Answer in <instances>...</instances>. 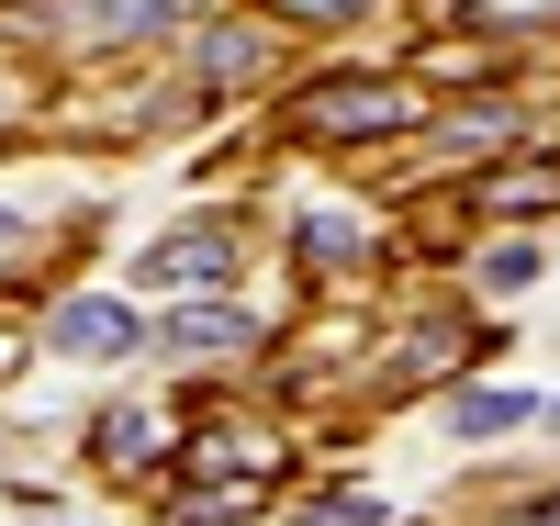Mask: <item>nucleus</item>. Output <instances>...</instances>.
<instances>
[{
	"label": "nucleus",
	"mask_w": 560,
	"mask_h": 526,
	"mask_svg": "<svg viewBox=\"0 0 560 526\" xmlns=\"http://www.w3.org/2000/svg\"><path fill=\"white\" fill-rule=\"evenodd\" d=\"M269 12H280V23H359L370 0H269Z\"/></svg>",
	"instance_id": "f8f14e48"
},
{
	"label": "nucleus",
	"mask_w": 560,
	"mask_h": 526,
	"mask_svg": "<svg viewBox=\"0 0 560 526\" xmlns=\"http://www.w3.org/2000/svg\"><path fill=\"white\" fill-rule=\"evenodd\" d=\"M45 348H57V359H124V348H135V314H124L113 292H68L57 325H45Z\"/></svg>",
	"instance_id": "7ed1b4c3"
},
{
	"label": "nucleus",
	"mask_w": 560,
	"mask_h": 526,
	"mask_svg": "<svg viewBox=\"0 0 560 526\" xmlns=\"http://www.w3.org/2000/svg\"><path fill=\"white\" fill-rule=\"evenodd\" d=\"M538 414V393H448V437H504V425H527Z\"/></svg>",
	"instance_id": "6e6552de"
},
{
	"label": "nucleus",
	"mask_w": 560,
	"mask_h": 526,
	"mask_svg": "<svg viewBox=\"0 0 560 526\" xmlns=\"http://www.w3.org/2000/svg\"><path fill=\"white\" fill-rule=\"evenodd\" d=\"M482 280H493V292H516V280H538V247H493V258H482Z\"/></svg>",
	"instance_id": "ddd939ff"
},
{
	"label": "nucleus",
	"mask_w": 560,
	"mask_h": 526,
	"mask_svg": "<svg viewBox=\"0 0 560 526\" xmlns=\"http://www.w3.org/2000/svg\"><path fill=\"white\" fill-rule=\"evenodd\" d=\"M516 526H560V493H549V504H538V493H527V515H516Z\"/></svg>",
	"instance_id": "4468645a"
},
{
	"label": "nucleus",
	"mask_w": 560,
	"mask_h": 526,
	"mask_svg": "<svg viewBox=\"0 0 560 526\" xmlns=\"http://www.w3.org/2000/svg\"><path fill=\"white\" fill-rule=\"evenodd\" d=\"M158 448H168V414H147V404H113V414H102V459H113V470H147Z\"/></svg>",
	"instance_id": "1a4fd4ad"
},
{
	"label": "nucleus",
	"mask_w": 560,
	"mask_h": 526,
	"mask_svg": "<svg viewBox=\"0 0 560 526\" xmlns=\"http://www.w3.org/2000/svg\"><path fill=\"white\" fill-rule=\"evenodd\" d=\"M404 124H427V90L415 79H325V90L292 102L303 147H359V135H404Z\"/></svg>",
	"instance_id": "f257e3e1"
},
{
	"label": "nucleus",
	"mask_w": 560,
	"mask_h": 526,
	"mask_svg": "<svg viewBox=\"0 0 560 526\" xmlns=\"http://www.w3.org/2000/svg\"><path fill=\"white\" fill-rule=\"evenodd\" d=\"M258 68H269V34L258 23H213L202 34V90H247Z\"/></svg>",
	"instance_id": "423d86ee"
},
{
	"label": "nucleus",
	"mask_w": 560,
	"mask_h": 526,
	"mask_svg": "<svg viewBox=\"0 0 560 526\" xmlns=\"http://www.w3.org/2000/svg\"><path fill=\"white\" fill-rule=\"evenodd\" d=\"M0 235H23V224H12V213H0Z\"/></svg>",
	"instance_id": "2eb2a0df"
},
{
	"label": "nucleus",
	"mask_w": 560,
	"mask_h": 526,
	"mask_svg": "<svg viewBox=\"0 0 560 526\" xmlns=\"http://www.w3.org/2000/svg\"><path fill=\"white\" fill-rule=\"evenodd\" d=\"M158 348H168V359H224V348H258V325H247L236 303H179V314L158 325Z\"/></svg>",
	"instance_id": "20e7f679"
},
{
	"label": "nucleus",
	"mask_w": 560,
	"mask_h": 526,
	"mask_svg": "<svg viewBox=\"0 0 560 526\" xmlns=\"http://www.w3.org/2000/svg\"><path fill=\"white\" fill-rule=\"evenodd\" d=\"M549 202H560V157H527V168L482 179V213H549Z\"/></svg>",
	"instance_id": "9d476101"
},
{
	"label": "nucleus",
	"mask_w": 560,
	"mask_h": 526,
	"mask_svg": "<svg viewBox=\"0 0 560 526\" xmlns=\"http://www.w3.org/2000/svg\"><path fill=\"white\" fill-rule=\"evenodd\" d=\"M158 34H179V0H90L79 12V45H158Z\"/></svg>",
	"instance_id": "39448f33"
},
{
	"label": "nucleus",
	"mask_w": 560,
	"mask_h": 526,
	"mask_svg": "<svg viewBox=\"0 0 560 526\" xmlns=\"http://www.w3.org/2000/svg\"><path fill=\"white\" fill-rule=\"evenodd\" d=\"M370 213H303V269H370Z\"/></svg>",
	"instance_id": "0eeeda50"
},
{
	"label": "nucleus",
	"mask_w": 560,
	"mask_h": 526,
	"mask_svg": "<svg viewBox=\"0 0 560 526\" xmlns=\"http://www.w3.org/2000/svg\"><path fill=\"white\" fill-rule=\"evenodd\" d=\"M382 515H393L382 493H348V482H337V493H314V526H382Z\"/></svg>",
	"instance_id": "9b49d317"
},
{
	"label": "nucleus",
	"mask_w": 560,
	"mask_h": 526,
	"mask_svg": "<svg viewBox=\"0 0 560 526\" xmlns=\"http://www.w3.org/2000/svg\"><path fill=\"white\" fill-rule=\"evenodd\" d=\"M147 280L158 292H213V280H236V235L224 224H179L168 247H147Z\"/></svg>",
	"instance_id": "f03ea898"
}]
</instances>
